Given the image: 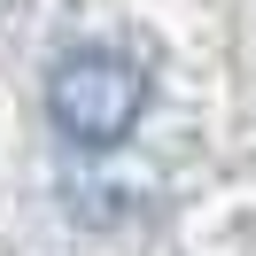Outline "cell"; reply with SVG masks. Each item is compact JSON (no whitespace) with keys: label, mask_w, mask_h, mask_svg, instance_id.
Segmentation results:
<instances>
[{"label":"cell","mask_w":256,"mask_h":256,"mask_svg":"<svg viewBox=\"0 0 256 256\" xmlns=\"http://www.w3.org/2000/svg\"><path fill=\"white\" fill-rule=\"evenodd\" d=\"M47 116L70 148H124L148 116V70L124 47H78L47 78Z\"/></svg>","instance_id":"6da1fadb"}]
</instances>
